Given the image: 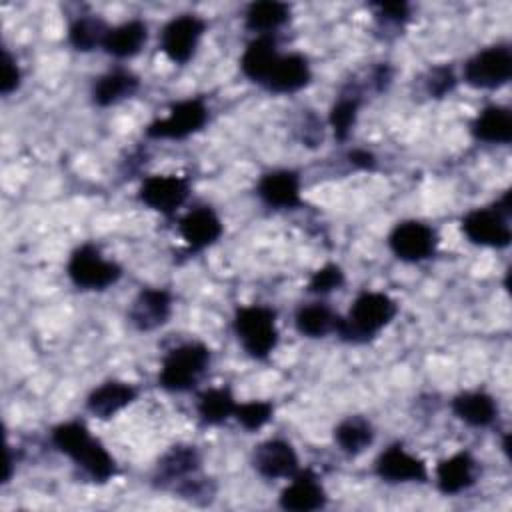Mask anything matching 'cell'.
<instances>
[{
	"label": "cell",
	"mask_w": 512,
	"mask_h": 512,
	"mask_svg": "<svg viewBox=\"0 0 512 512\" xmlns=\"http://www.w3.org/2000/svg\"><path fill=\"white\" fill-rule=\"evenodd\" d=\"M454 414L470 426H488L496 416L492 396L484 392H464L452 400Z\"/></svg>",
	"instance_id": "obj_25"
},
{
	"label": "cell",
	"mask_w": 512,
	"mask_h": 512,
	"mask_svg": "<svg viewBox=\"0 0 512 512\" xmlns=\"http://www.w3.org/2000/svg\"><path fill=\"white\" fill-rule=\"evenodd\" d=\"M52 442L60 452L70 456L78 466H82L94 480H108L114 476L116 466L112 456L104 450V446L90 436L84 424L66 422L54 428Z\"/></svg>",
	"instance_id": "obj_1"
},
{
	"label": "cell",
	"mask_w": 512,
	"mask_h": 512,
	"mask_svg": "<svg viewBox=\"0 0 512 512\" xmlns=\"http://www.w3.org/2000/svg\"><path fill=\"white\" fill-rule=\"evenodd\" d=\"M210 362V350L204 344L190 342L168 352L160 368V386L170 392L190 390Z\"/></svg>",
	"instance_id": "obj_3"
},
{
	"label": "cell",
	"mask_w": 512,
	"mask_h": 512,
	"mask_svg": "<svg viewBox=\"0 0 512 512\" xmlns=\"http://www.w3.org/2000/svg\"><path fill=\"white\" fill-rule=\"evenodd\" d=\"M462 230L470 242L490 248H504L510 244L508 216L498 208H478L464 216Z\"/></svg>",
	"instance_id": "obj_8"
},
{
	"label": "cell",
	"mask_w": 512,
	"mask_h": 512,
	"mask_svg": "<svg viewBox=\"0 0 512 512\" xmlns=\"http://www.w3.org/2000/svg\"><path fill=\"white\" fill-rule=\"evenodd\" d=\"M512 54L506 46H492L472 56L464 66V78L476 88H498L510 80Z\"/></svg>",
	"instance_id": "obj_6"
},
{
	"label": "cell",
	"mask_w": 512,
	"mask_h": 512,
	"mask_svg": "<svg viewBox=\"0 0 512 512\" xmlns=\"http://www.w3.org/2000/svg\"><path fill=\"white\" fill-rule=\"evenodd\" d=\"M436 478L444 494H458L474 484L476 462L468 452H458L438 464Z\"/></svg>",
	"instance_id": "obj_19"
},
{
	"label": "cell",
	"mask_w": 512,
	"mask_h": 512,
	"mask_svg": "<svg viewBox=\"0 0 512 512\" xmlns=\"http://www.w3.org/2000/svg\"><path fill=\"white\" fill-rule=\"evenodd\" d=\"M310 80V68L304 56L300 54H288L280 56L278 62L274 64L272 72L268 74L264 86L272 92L288 94L304 88Z\"/></svg>",
	"instance_id": "obj_18"
},
{
	"label": "cell",
	"mask_w": 512,
	"mask_h": 512,
	"mask_svg": "<svg viewBox=\"0 0 512 512\" xmlns=\"http://www.w3.org/2000/svg\"><path fill=\"white\" fill-rule=\"evenodd\" d=\"M234 328L242 348L258 360L266 358L278 342L276 314L266 306H246L238 310Z\"/></svg>",
	"instance_id": "obj_4"
},
{
	"label": "cell",
	"mask_w": 512,
	"mask_h": 512,
	"mask_svg": "<svg viewBox=\"0 0 512 512\" xmlns=\"http://www.w3.org/2000/svg\"><path fill=\"white\" fill-rule=\"evenodd\" d=\"M336 316L326 304L314 302L308 306H302L296 314V328L310 336V338H320L326 336L330 330H336Z\"/></svg>",
	"instance_id": "obj_30"
},
{
	"label": "cell",
	"mask_w": 512,
	"mask_h": 512,
	"mask_svg": "<svg viewBox=\"0 0 512 512\" xmlns=\"http://www.w3.org/2000/svg\"><path fill=\"white\" fill-rule=\"evenodd\" d=\"M472 132L478 140L508 144L512 140V116L502 106H488L472 122Z\"/></svg>",
	"instance_id": "obj_22"
},
{
	"label": "cell",
	"mask_w": 512,
	"mask_h": 512,
	"mask_svg": "<svg viewBox=\"0 0 512 512\" xmlns=\"http://www.w3.org/2000/svg\"><path fill=\"white\" fill-rule=\"evenodd\" d=\"M390 248L392 252L406 262H420L424 258H428L434 252L436 246V236L432 232L430 226L416 222V220H408L398 224L390 238Z\"/></svg>",
	"instance_id": "obj_10"
},
{
	"label": "cell",
	"mask_w": 512,
	"mask_h": 512,
	"mask_svg": "<svg viewBox=\"0 0 512 512\" xmlns=\"http://www.w3.org/2000/svg\"><path fill=\"white\" fill-rule=\"evenodd\" d=\"M236 402L228 388H210L198 398V414L206 424H220L234 416Z\"/></svg>",
	"instance_id": "obj_29"
},
{
	"label": "cell",
	"mask_w": 512,
	"mask_h": 512,
	"mask_svg": "<svg viewBox=\"0 0 512 512\" xmlns=\"http://www.w3.org/2000/svg\"><path fill=\"white\" fill-rule=\"evenodd\" d=\"M200 466V456L194 446H172L158 462V480L162 484H172L176 480L184 482L186 476L196 474Z\"/></svg>",
	"instance_id": "obj_23"
},
{
	"label": "cell",
	"mask_w": 512,
	"mask_h": 512,
	"mask_svg": "<svg viewBox=\"0 0 512 512\" xmlns=\"http://www.w3.org/2000/svg\"><path fill=\"white\" fill-rule=\"evenodd\" d=\"M186 196L188 182L172 174L150 176L140 186V200L162 214H172L186 200Z\"/></svg>",
	"instance_id": "obj_11"
},
{
	"label": "cell",
	"mask_w": 512,
	"mask_h": 512,
	"mask_svg": "<svg viewBox=\"0 0 512 512\" xmlns=\"http://www.w3.org/2000/svg\"><path fill=\"white\" fill-rule=\"evenodd\" d=\"M170 294L160 288H144L130 306L128 318L138 330H154L170 316Z\"/></svg>",
	"instance_id": "obj_13"
},
{
	"label": "cell",
	"mask_w": 512,
	"mask_h": 512,
	"mask_svg": "<svg viewBox=\"0 0 512 512\" xmlns=\"http://www.w3.org/2000/svg\"><path fill=\"white\" fill-rule=\"evenodd\" d=\"M290 8L284 2L262 0L254 2L246 10V26L256 32H270L288 20Z\"/></svg>",
	"instance_id": "obj_28"
},
{
	"label": "cell",
	"mask_w": 512,
	"mask_h": 512,
	"mask_svg": "<svg viewBox=\"0 0 512 512\" xmlns=\"http://www.w3.org/2000/svg\"><path fill=\"white\" fill-rule=\"evenodd\" d=\"M122 270L118 264L106 260L98 248L86 244L78 248L68 262V276L80 288L102 290L120 278Z\"/></svg>",
	"instance_id": "obj_5"
},
{
	"label": "cell",
	"mask_w": 512,
	"mask_h": 512,
	"mask_svg": "<svg viewBox=\"0 0 512 512\" xmlns=\"http://www.w3.org/2000/svg\"><path fill=\"white\" fill-rule=\"evenodd\" d=\"M138 88V78L130 72L124 70H114L104 74L102 78H98V82L94 84L92 96L94 102L100 106H110L130 94H134V90Z\"/></svg>",
	"instance_id": "obj_26"
},
{
	"label": "cell",
	"mask_w": 512,
	"mask_h": 512,
	"mask_svg": "<svg viewBox=\"0 0 512 512\" xmlns=\"http://www.w3.org/2000/svg\"><path fill=\"white\" fill-rule=\"evenodd\" d=\"M334 438L340 450H344L346 454H360L364 448L370 446L374 432L368 420L360 416H350L336 426Z\"/></svg>",
	"instance_id": "obj_27"
},
{
	"label": "cell",
	"mask_w": 512,
	"mask_h": 512,
	"mask_svg": "<svg viewBox=\"0 0 512 512\" xmlns=\"http://www.w3.org/2000/svg\"><path fill=\"white\" fill-rule=\"evenodd\" d=\"M110 28H106V24L100 18L94 16H86V18H78L68 32L70 44L76 50L88 52L92 48H96L98 44H104V38L108 34Z\"/></svg>",
	"instance_id": "obj_31"
},
{
	"label": "cell",
	"mask_w": 512,
	"mask_h": 512,
	"mask_svg": "<svg viewBox=\"0 0 512 512\" xmlns=\"http://www.w3.org/2000/svg\"><path fill=\"white\" fill-rule=\"evenodd\" d=\"M208 120V110L202 100H184L172 106L170 114L162 120L152 122L146 128V134L150 138H170V140H180L190 136L192 132L200 130Z\"/></svg>",
	"instance_id": "obj_7"
},
{
	"label": "cell",
	"mask_w": 512,
	"mask_h": 512,
	"mask_svg": "<svg viewBox=\"0 0 512 512\" xmlns=\"http://www.w3.org/2000/svg\"><path fill=\"white\" fill-rule=\"evenodd\" d=\"M260 198L276 208H294L300 204V178L292 170H274L258 182Z\"/></svg>",
	"instance_id": "obj_16"
},
{
	"label": "cell",
	"mask_w": 512,
	"mask_h": 512,
	"mask_svg": "<svg viewBox=\"0 0 512 512\" xmlns=\"http://www.w3.org/2000/svg\"><path fill=\"white\" fill-rule=\"evenodd\" d=\"M254 468L264 478H292L298 472V458L288 442L266 440L254 450Z\"/></svg>",
	"instance_id": "obj_12"
},
{
	"label": "cell",
	"mask_w": 512,
	"mask_h": 512,
	"mask_svg": "<svg viewBox=\"0 0 512 512\" xmlns=\"http://www.w3.org/2000/svg\"><path fill=\"white\" fill-rule=\"evenodd\" d=\"M396 314V302L382 292L360 294L348 316L336 320V332L348 342H366Z\"/></svg>",
	"instance_id": "obj_2"
},
{
	"label": "cell",
	"mask_w": 512,
	"mask_h": 512,
	"mask_svg": "<svg viewBox=\"0 0 512 512\" xmlns=\"http://www.w3.org/2000/svg\"><path fill=\"white\" fill-rule=\"evenodd\" d=\"M20 82V70L16 66V62L12 60V56L4 50V58H2V80H0V90L2 94H10L12 90L18 88Z\"/></svg>",
	"instance_id": "obj_36"
},
{
	"label": "cell",
	"mask_w": 512,
	"mask_h": 512,
	"mask_svg": "<svg viewBox=\"0 0 512 512\" xmlns=\"http://www.w3.org/2000/svg\"><path fill=\"white\" fill-rule=\"evenodd\" d=\"M278 58L280 54L276 50V42L270 36H260L248 44V48L242 54L240 66L250 80L264 84Z\"/></svg>",
	"instance_id": "obj_20"
},
{
	"label": "cell",
	"mask_w": 512,
	"mask_h": 512,
	"mask_svg": "<svg viewBox=\"0 0 512 512\" xmlns=\"http://www.w3.org/2000/svg\"><path fill=\"white\" fill-rule=\"evenodd\" d=\"M144 42H146V24H142L140 20H130L116 28H110L102 46L108 54L116 58H128L140 52Z\"/></svg>",
	"instance_id": "obj_24"
},
{
	"label": "cell",
	"mask_w": 512,
	"mask_h": 512,
	"mask_svg": "<svg viewBox=\"0 0 512 512\" xmlns=\"http://www.w3.org/2000/svg\"><path fill=\"white\" fill-rule=\"evenodd\" d=\"M378 16L390 20V22H402L408 18V4L404 2H386V4H376Z\"/></svg>",
	"instance_id": "obj_37"
},
{
	"label": "cell",
	"mask_w": 512,
	"mask_h": 512,
	"mask_svg": "<svg viewBox=\"0 0 512 512\" xmlns=\"http://www.w3.org/2000/svg\"><path fill=\"white\" fill-rule=\"evenodd\" d=\"M344 282V274L336 264H326L320 270H316L308 282V290L316 294H326L336 288H340Z\"/></svg>",
	"instance_id": "obj_34"
},
{
	"label": "cell",
	"mask_w": 512,
	"mask_h": 512,
	"mask_svg": "<svg viewBox=\"0 0 512 512\" xmlns=\"http://www.w3.org/2000/svg\"><path fill=\"white\" fill-rule=\"evenodd\" d=\"M376 472L388 482H422L426 480V466L420 458L408 454L402 446L394 444L384 450L376 460Z\"/></svg>",
	"instance_id": "obj_14"
},
{
	"label": "cell",
	"mask_w": 512,
	"mask_h": 512,
	"mask_svg": "<svg viewBox=\"0 0 512 512\" xmlns=\"http://www.w3.org/2000/svg\"><path fill=\"white\" fill-rule=\"evenodd\" d=\"M294 480L282 490L280 506L292 512H310L326 504V494L312 472H300L292 476Z\"/></svg>",
	"instance_id": "obj_15"
},
{
	"label": "cell",
	"mask_w": 512,
	"mask_h": 512,
	"mask_svg": "<svg viewBox=\"0 0 512 512\" xmlns=\"http://www.w3.org/2000/svg\"><path fill=\"white\" fill-rule=\"evenodd\" d=\"M360 106V98L358 96H342L330 110V126L334 130V136L338 140H346L354 120H356V112Z\"/></svg>",
	"instance_id": "obj_32"
},
{
	"label": "cell",
	"mask_w": 512,
	"mask_h": 512,
	"mask_svg": "<svg viewBox=\"0 0 512 512\" xmlns=\"http://www.w3.org/2000/svg\"><path fill=\"white\" fill-rule=\"evenodd\" d=\"M350 160L354 164H358L360 168H372L374 166V156L370 152H366V150H354L350 154Z\"/></svg>",
	"instance_id": "obj_38"
},
{
	"label": "cell",
	"mask_w": 512,
	"mask_h": 512,
	"mask_svg": "<svg viewBox=\"0 0 512 512\" xmlns=\"http://www.w3.org/2000/svg\"><path fill=\"white\" fill-rule=\"evenodd\" d=\"M178 228H180L182 238L186 240V244L192 250H200V248H206V246L214 244L222 234V222L214 214V210H210L208 206L190 210L180 220Z\"/></svg>",
	"instance_id": "obj_17"
},
{
	"label": "cell",
	"mask_w": 512,
	"mask_h": 512,
	"mask_svg": "<svg viewBox=\"0 0 512 512\" xmlns=\"http://www.w3.org/2000/svg\"><path fill=\"white\" fill-rule=\"evenodd\" d=\"M202 32H204V22L198 16L182 14L164 26L162 50L172 62L184 64L192 58Z\"/></svg>",
	"instance_id": "obj_9"
},
{
	"label": "cell",
	"mask_w": 512,
	"mask_h": 512,
	"mask_svg": "<svg viewBox=\"0 0 512 512\" xmlns=\"http://www.w3.org/2000/svg\"><path fill=\"white\" fill-rule=\"evenodd\" d=\"M454 74H452V70L450 68H446V66H440V68H434L432 72H430V76H428V92L432 94V96H436V98H440V96H444L446 92H450L452 88H454Z\"/></svg>",
	"instance_id": "obj_35"
},
{
	"label": "cell",
	"mask_w": 512,
	"mask_h": 512,
	"mask_svg": "<svg viewBox=\"0 0 512 512\" xmlns=\"http://www.w3.org/2000/svg\"><path fill=\"white\" fill-rule=\"evenodd\" d=\"M234 416L246 430H258L270 420L272 404L270 402H260V400L246 402V404H236Z\"/></svg>",
	"instance_id": "obj_33"
},
{
	"label": "cell",
	"mask_w": 512,
	"mask_h": 512,
	"mask_svg": "<svg viewBox=\"0 0 512 512\" xmlns=\"http://www.w3.org/2000/svg\"><path fill=\"white\" fill-rule=\"evenodd\" d=\"M136 398V388L126 382H106L88 396V410L98 418H110Z\"/></svg>",
	"instance_id": "obj_21"
}]
</instances>
